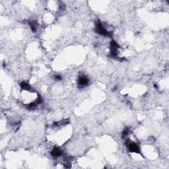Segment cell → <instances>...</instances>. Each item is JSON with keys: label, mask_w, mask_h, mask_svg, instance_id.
Wrapping results in <instances>:
<instances>
[{"label": "cell", "mask_w": 169, "mask_h": 169, "mask_svg": "<svg viewBox=\"0 0 169 169\" xmlns=\"http://www.w3.org/2000/svg\"><path fill=\"white\" fill-rule=\"evenodd\" d=\"M97 32L98 33H99L100 34L104 36H108L109 35V33L106 30L104 29L102 24L101 23V22H98L97 24Z\"/></svg>", "instance_id": "6da1fadb"}, {"label": "cell", "mask_w": 169, "mask_h": 169, "mask_svg": "<svg viewBox=\"0 0 169 169\" xmlns=\"http://www.w3.org/2000/svg\"><path fill=\"white\" fill-rule=\"evenodd\" d=\"M21 87L22 89H24V90H29V89H30L29 85L26 82H22L21 83Z\"/></svg>", "instance_id": "5b68a950"}, {"label": "cell", "mask_w": 169, "mask_h": 169, "mask_svg": "<svg viewBox=\"0 0 169 169\" xmlns=\"http://www.w3.org/2000/svg\"><path fill=\"white\" fill-rule=\"evenodd\" d=\"M128 149L131 152H135V153H140V148L138 145L134 143H131L128 145Z\"/></svg>", "instance_id": "7a4b0ae2"}, {"label": "cell", "mask_w": 169, "mask_h": 169, "mask_svg": "<svg viewBox=\"0 0 169 169\" xmlns=\"http://www.w3.org/2000/svg\"><path fill=\"white\" fill-rule=\"evenodd\" d=\"M62 155V151L59 149H55L52 152V155L53 157H59Z\"/></svg>", "instance_id": "277c9868"}, {"label": "cell", "mask_w": 169, "mask_h": 169, "mask_svg": "<svg viewBox=\"0 0 169 169\" xmlns=\"http://www.w3.org/2000/svg\"><path fill=\"white\" fill-rule=\"evenodd\" d=\"M88 83H89V80H88V79H87L86 77H85V76L81 77L80 78H79V84L81 86H85V85H87Z\"/></svg>", "instance_id": "3957f363"}, {"label": "cell", "mask_w": 169, "mask_h": 169, "mask_svg": "<svg viewBox=\"0 0 169 169\" xmlns=\"http://www.w3.org/2000/svg\"><path fill=\"white\" fill-rule=\"evenodd\" d=\"M56 79H58V80H60L61 79V77L59 76V75H57V76H56Z\"/></svg>", "instance_id": "8992f818"}]
</instances>
